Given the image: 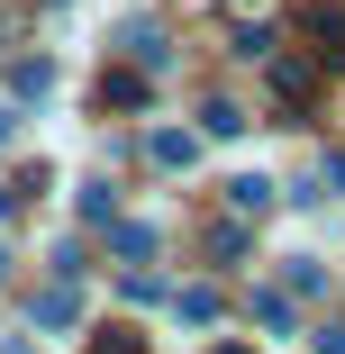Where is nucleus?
<instances>
[{"instance_id": "nucleus-6", "label": "nucleus", "mask_w": 345, "mask_h": 354, "mask_svg": "<svg viewBox=\"0 0 345 354\" xmlns=\"http://www.w3.org/2000/svg\"><path fill=\"white\" fill-rule=\"evenodd\" d=\"M263 64H272V91H282V100H309V82H318V73H309L300 55H263Z\"/></svg>"}, {"instance_id": "nucleus-14", "label": "nucleus", "mask_w": 345, "mask_h": 354, "mask_svg": "<svg viewBox=\"0 0 345 354\" xmlns=\"http://www.w3.org/2000/svg\"><path fill=\"white\" fill-rule=\"evenodd\" d=\"M327 182H345V146H336V155H327Z\"/></svg>"}, {"instance_id": "nucleus-16", "label": "nucleus", "mask_w": 345, "mask_h": 354, "mask_svg": "<svg viewBox=\"0 0 345 354\" xmlns=\"http://www.w3.org/2000/svg\"><path fill=\"white\" fill-rule=\"evenodd\" d=\"M10 209H19V191H10V182H0V218H10Z\"/></svg>"}, {"instance_id": "nucleus-4", "label": "nucleus", "mask_w": 345, "mask_h": 354, "mask_svg": "<svg viewBox=\"0 0 345 354\" xmlns=\"http://www.w3.org/2000/svg\"><path fill=\"white\" fill-rule=\"evenodd\" d=\"M146 155H155L164 173H191V155H200V146H191L182 127H155V136H146Z\"/></svg>"}, {"instance_id": "nucleus-9", "label": "nucleus", "mask_w": 345, "mask_h": 354, "mask_svg": "<svg viewBox=\"0 0 345 354\" xmlns=\"http://www.w3.org/2000/svg\"><path fill=\"white\" fill-rule=\"evenodd\" d=\"M318 37H327L318 64H345V10H318Z\"/></svg>"}, {"instance_id": "nucleus-15", "label": "nucleus", "mask_w": 345, "mask_h": 354, "mask_svg": "<svg viewBox=\"0 0 345 354\" xmlns=\"http://www.w3.org/2000/svg\"><path fill=\"white\" fill-rule=\"evenodd\" d=\"M10 127H19V118H10V100H0V146H10Z\"/></svg>"}, {"instance_id": "nucleus-5", "label": "nucleus", "mask_w": 345, "mask_h": 354, "mask_svg": "<svg viewBox=\"0 0 345 354\" xmlns=\"http://www.w3.org/2000/svg\"><path fill=\"white\" fill-rule=\"evenodd\" d=\"M227 209H236V218H263V209H272V182L263 173H236L227 182Z\"/></svg>"}, {"instance_id": "nucleus-18", "label": "nucleus", "mask_w": 345, "mask_h": 354, "mask_svg": "<svg viewBox=\"0 0 345 354\" xmlns=\"http://www.w3.org/2000/svg\"><path fill=\"white\" fill-rule=\"evenodd\" d=\"M218 354H245V345H218Z\"/></svg>"}, {"instance_id": "nucleus-3", "label": "nucleus", "mask_w": 345, "mask_h": 354, "mask_svg": "<svg viewBox=\"0 0 345 354\" xmlns=\"http://www.w3.org/2000/svg\"><path fill=\"white\" fill-rule=\"evenodd\" d=\"M10 91H19V100H46V91H55V64H46V55H19V64H10Z\"/></svg>"}, {"instance_id": "nucleus-11", "label": "nucleus", "mask_w": 345, "mask_h": 354, "mask_svg": "<svg viewBox=\"0 0 345 354\" xmlns=\"http://www.w3.org/2000/svg\"><path fill=\"white\" fill-rule=\"evenodd\" d=\"M173 309H182V318H191V327H209V318H218V291H182V300H173Z\"/></svg>"}, {"instance_id": "nucleus-8", "label": "nucleus", "mask_w": 345, "mask_h": 354, "mask_svg": "<svg viewBox=\"0 0 345 354\" xmlns=\"http://www.w3.org/2000/svg\"><path fill=\"white\" fill-rule=\"evenodd\" d=\"M109 245H118L127 263H146V254H155V227H127V218H109Z\"/></svg>"}, {"instance_id": "nucleus-2", "label": "nucleus", "mask_w": 345, "mask_h": 354, "mask_svg": "<svg viewBox=\"0 0 345 354\" xmlns=\"http://www.w3.org/2000/svg\"><path fill=\"white\" fill-rule=\"evenodd\" d=\"M127 55L146 64V73H164V64H173V46H164V28H155V19H127Z\"/></svg>"}, {"instance_id": "nucleus-17", "label": "nucleus", "mask_w": 345, "mask_h": 354, "mask_svg": "<svg viewBox=\"0 0 345 354\" xmlns=\"http://www.w3.org/2000/svg\"><path fill=\"white\" fill-rule=\"evenodd\" d=\"M0 281H10V245H0Z\"/></svg>"}, {"instance_id": "nucleus-12", "label": "nucleus", "mask_w": 345, "mask_h": 354, "mask_svg": "<svg viewBox=\"0 0 345 354\" xmlns=\"http://www.w3.org/2000/svg\"><path fill=\"white\" fill-rule=\"evenodd\" d=\"M91 354H146V345H136V327H109V336H100Z\"/></svg>"}, {"instance_id": "nucleus-1", "label": "nucleus", "mask_w": 345, "mask_h": 354, "mask_svg": "<svg viewBox=\"0 0 345 354\" xmlns=\"http://www.w3.org/2000/svg\"><path fill=\"white\" fill-rule=\"evenodd\" d=\"M28 318H37V327H73V318H82V291H73V281L55 272V291H46V300H37Z\"/></svg>"}, {"instance_id": "nucleus-13", "label": "nucleus", "mask_w": 345, "mask_h": 354, "mask_svg": "<svg viewBox=\"0 0 345 354\" xmlns=\"http://www.w3.org/2000/svg\"><path fill=\"white\" fill-rule=\"evenodd\" d=\"M309 345H318V354H345V327H318Z\"/></svg>"}, {"instance_id": "nucleus-7", "label": "nucleus", "mask_w": 345, "mask_h": 354, "mask_svg": "<svg viewBox=\"0 0 345 354\" xmlns=\"http://www.w3.org/2000/svg\"><path fill=\"white\" fill-rule=\"evenodd\" d=\"M146 100V73H100V109H136Z\"/></svg>"}, {"instance_id": "nucleus-10", "label": "nucleus", "mask_w": 345, "mask_h": 354, "mask_svg": "<svg viewBox=\"0 0 345 354\" xmlns=\"http://www.w3.org/2000/svg\"><path fill=\"white\" fill-rule=\"evenodd\" d=\"M82 218H91V227H109V218H118V191H109V182H91V191H82Z\"/></svg>"}]
</instances>
